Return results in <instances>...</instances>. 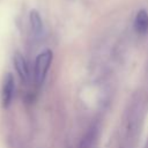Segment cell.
Returning <instances> with one entry per match:
<instances>
[{
	"label": "cell",
	"instance_id": "cell-1",
	"mask_svg": "<svg viewBox=\"0 0 148 148\" xmlns=\"http://www.w3.org/2000/svg\"><path fill=\"white\" fill-rule=\"evenodd\" d=\"M52 58H53V56L50 50H46L37 56V58L35 60L34 76H35V81L38 86H40L44 82V80L46 77V73L52 62Z\"/></svg>",
	"mask_w": 148,
	"mask_h": 148
},
{
	"label": "cell",
	"instance_id": "cell-2",
	"mask_svg": "<svg viewBox=\"0 0 148 148\" xmlns=\"http://www.w3.org/2000/svg\"><path fill=\"white\" fill-rule=\"evenodd\" d=\"M14 90H15V82H14V76L8 73L3 77L2 82V89H1V103L3 108H8L13 101L14 96Z\"/></svg>",
	"mask_w": 148,
	"mask_h": 148
},
{
	"label": "cell",
	"instance_id": "cell-3",
	"mask_svg": "<svg viewBox=\"0 0 148 148\" xmlns=\"http://www.w3.org/2000/svg\"><path fill=\"white\" fill-rule=\"evenodd\" d=\"M134 29L138 34L143 35L148 31V13L146 10H139L134 18Z\"/></svg>",
	"mask_w": 148,
	"mask_h": 148
},
{
	"label": "cell",
	"instance_id": "cell-4",
	"mask_svg": "<svg viewBox=\"0 0 148 148\" xmlns=\"http://www.w3.org/2000/svg\"><path fill=\"white\" fill-rule=\"evenodd\" d=\"M14 64H15V68L17 74L20 75V77L25 82L29 79V68H28V64L24 59V57L21 53H16L14 57Z\"/></svg>",
	"mask_w": 148,
	"mask_h": 148
},
{
	"label": "cell",
	"instance_id": "cell-5",
	"mask_svg": "<svg viewBox=\"0 0 148 148\" xmlns=\"http://www.w3.org/2000/svg\"><path fill=\"white\" fill-rule=\"evenodd\" d=\"M30 25L31 31L35 36H39L43 31V22L40 18V15L37 10H31L30 13Z\"/></svg>",
	"mask_w": 148,
	"mask_h": 148
}]
</instances>
